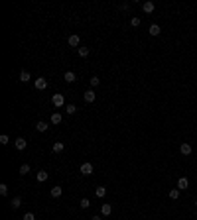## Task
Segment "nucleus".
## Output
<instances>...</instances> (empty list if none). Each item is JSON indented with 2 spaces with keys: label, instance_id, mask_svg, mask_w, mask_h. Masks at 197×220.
<instances>
[{
  "label": "nucleus",
  "instance_id": "f257e3e1",
  "mask_svg": "<svg viewBox=\"0 0 197 220\" xmlns=\"http://www.w3.org/2000/svg\"><path fill=\"white\" fill-rule=\"evenodd\" d=\"M51 102H53V106L61 108L63 104H65V96H63V95H53V96H51Z\"/></svg>",
  "mask_w": 197,
  "mask_h": 220
},
{
  "label": "nucleus",
  "instance_id": "f03ea898",
  "mask_svg": "<svg viewBox=\"0 0 197 220\" xmlns=\"http://www.w3.org/2000/svg\"><path fill=\"white\" fill-rule=\"evenodd\" d=\"M83 98H85V102H95V98H97L95 91H93V88H89V91H85Z\"/></svg>",
  "mask_w": 197,
  "mask_h": 220
},
{
  "label": "nucleus",
  "instance_id": "7ed1b4c3",
  "mask_svg": "<svg viewBox=\"0 0 197 220\" xmlns=\"http://www.w3.org/2000/svg\"><path fill=\"white\" fill-rule=\"evenodd\" d=\"M36 88H38V91H46V88H47V81L46 79H43V77H40V79H36Z\"/></svg>",
  "mask_w": 197,
  "mask_h": 220
},
{
  "label": "nucleus",
  "instance_id": "20e7f679",
  "mask_svg": "<svg viewBox=\"0 0 197 220\" xmlns=\"http://www.w3.org/2000/svg\"><path fill=\"white\" fill-rule=\"evenodd\" d=\"M81 173H83V175H93V165H91V163H83V165H81Z\"/></svg>",
  "mask_w": 197,
  "mask_h": 220
},
{
  "label": "nucleus",
  "instance_id": "39448f33",
  "mask_svg": "<svg viewBox=\"0 0 197 220\" xmlns=\"http://www.w3.org/2000/svg\"><path fill=\"white\" fill-rule=\"evenodd\" d=\"M67 42H69V45H71V47H77V45H79V42H81V38L77 36V33H73V36H69Z\"/></svg>",
  "mask_w": 197,
  "mask_h": 220
},
{
  "label": "nucleus",
  "instance_id": "423d86ee",
  "mask_svg": "<svg viewBox=\"0 0 197 220\" xmlns=\"http://www.w3.org/2000/svg\"><path fill=\"white\" fill-rule=\"evenodd\" d=\"M187 187H189L187 177H180V179H177V189H180V191H181V189H187Z\"/></svg>",
  "mask_w": 197,
  "mask_h": 220
},
{
  "label": "nucleus",
  "instance_id": "0eeeda50",
  "mask_svg": "<svg viewBox=\"0 0 197 220\" xmlns=\"http://www.w3.org/2000/svg\"><path fill=\"white\" fill-rule=\"evenodd\" d=\"M63 79L67 81V83H75V81H77V77H75V73H73V71H67V73L63 75Z\"/></svg>",
  "mask_w": 197,
  "mask_h": 220
},
{
  "label": "nucleus",
  "instance_id": "6e6552de",
  "mask_svg": "<svg viewBox=\"0 0 197 220\" xmlns=\"http://www.w3.org/2000/svg\"><path fill=\"white\" fill-rule=\"evenodd\" d=\"M154 8H156L154 2H144V6H142V10H144L146 14H152V12H154Z\"/></svg>",
  "mask_w": 197,
  "mask_h": 220
},
{
  "label": "nucleus",
  "instance_id": "1a4fd4ad",
  "mask_svg": "<svg viewBox=\"0 0 197 220\" xmlns=\"http://www.w3.org/2000/svg\"><path fill=\"white\" fill-rule=\"evenodd\" d=\"M61 122H63V116H61L59 112H53V114H51V124H61Z\"/></svg>",
  "mask_w": 197,
  "mask_h": 220
},
{
  "label": "nucleus",
  "instance_id": "9d476101",
  "mask_svg": "<svg viewBox=\"0 0 197 220\" xmlns=\"http://www.w3.org/2000/svg\"><path fill=\"white\" fill-rule=\"evenodd\" d=\"M10 206H12L14 210H16V208H20V206H22V197H14L12 203H10Z\"/></svg>",
  "mask_w": 197,
  "mask_h": 220
},
{
  "label": "nucleus",
  "instance_id": "9b49d317",
  "mask_svg": "<svg viewBox=\"0 0 197 220\" xmlns=\"http://www.w3.org/2000/svg\"><path fill=\"white\" fill-rule=\"evenodd\" d=\"M61 195H63V189L59 187V185H57V187H53V189H51V197H53V199H59Z\"/></svg>",
  "mask_w": 197,
  "mask_h": 220
},
{
  "label": "nucleus",
  "instance_id": "f8f14e48",
  "mask_svg": "<svg viewBox=\"0 0 197 220\" xmlns=\"http://www.w3.org/2000/svg\"><path fill=\"white\" fill-rule=\"evenodd\" d=\"M14 144H16V147H18V150H26V145H28V141H26L24 138H18V140L14 141Z\"/></svg>",
  "mask_w": 197,
  "mask_h": 220
},
{
  "label": "nucleus",
  "instance_id": "ddd939ff",
  "mask_svg": "<svg viewBox=\"0 0 197 220\" xmlns=\"http://www.w3.org/2000/svg\"><path fill=\"white\" fill-rule=\"evenodd\" d=\"M180 151L183 155H189V153H191V145H189V144H181L180 145Z\"/></svg>",
  "mask_w": 197,
  "mask_h": 220
},
{
  "label": "nucleus",
  "instance_id": "4468645a",
  "mask_svg": "<svg viewBox=\"0 0 197 220\" xmlns=\"http://www.w3.org/2000/svg\"><path fill=\"white\" fill-rule=\"evenodd\" d=\"M148 32H150V36H160V32H162V29H160V26H158V24H152Z\"/></svg>",
  "mask_w": 197,
  "mask_h": 220
},
{
  "label": "nucleus",
  "instance_id": "2eb2a0df",
  "mask_svg": "<svg viewBox=\"0 0 197 220\" xmlns=\"http://www.w3.org/2000/svg\"><path fill=\"white\" fill-rule=\"evenodd\" d=\"M47 177H49V175H47V171H43V169H42V171H40V173H38V175H36V179H38V181H40V183H43V181H47Z\"/></svg>",
  "mask_w": 197,
  "mask_h": 220
},
{
  "label": "nucleus",
  "instance_id": "dca6fc26",
  "mask_svg": "<svg viewBox=\"0 0 197 220\" xmlns=\"http://www.w3.org/2000/svg\"><path fill=\"white\" fill-rule=\"evenodd\" d=\"M110 212H113V206H110V204H103L101 206V214L103 216H109Z\"/></svg>",
  "mask_w": 197,
  "mask_h": 220
},
{
  "label": "nucleus",
  "instance_id": "f3484780",
  "mask_svg": "<svg viewBox=\"0 0 197 220\" xmlns=\"http://www.w3.org/2000/svg\"><path fill=\"white\" fill-rule=\"evenodd\" d=\"M63 150H65V145H63L61 141H55V144H53V151H55V153H61Z\"/></svg>",
  "mask_w": 197,
  "mask_h": 220
},
{
  "label": "nucleus",
  "instance_id": "a211bd4d",
  "mask_svg": "<svg viewBox=\"0 0 197 220\" xmlns=\"http://www.w3.org/2000/svg\"><path fill=\"white\" fill-rule=\"evenodd\" d=\"M30 79H32V75H30L28 71H22V73H20V81H22V83H28Z\"/></svg>",
  "mask_w": 197,
  "mask_h": 220
},
{
  "label": "nucleus",
  "instance_id": "6ab92c4d",
  "mask_svg": "<svg viewBox=\"0 0 197 220\" xmlns=\"http://www.w3.org/2000/svg\"><path fill=\"white\" fill-rule=\"evenodd\" d=\"M47 128H49V126H47V124H46V122H43V120H42V122H38V124H36V130H38V132H46Z\"/></svg>",
  "mask_w": 197,
  "mask_h": 220
},
{
  "label": "nucleus",
  "instance_id": "aec40b11",
  "mask_svg": "<svg viewBox=\"0 0 197 220\" xmlns=\"http://www.w3.org/2000/svg\"><path fill=\"white\" fill-rule=\"evenodd\" d=\"M95 195L99 197V199H103V197L106 195V187H97V191H95Z\"/></svg>",
  "mask_w": 197,
  "mask_h": 220
},
{
  "label": "nucleus",
  "instance_id": "412c9836",
  "mask_svg": "<svg viewBox=\"0 0 197 220\" xmlns=\"http://www.w3.org/2000/svg\"><path fill=\"white\" fill-rule=\"evenodd\" d=\"M170 199H173V200L180 199V189H172V191H170Z\"/></svg>",
  "mask_w": 197,
  "mask_h": 220
},
{
  "label": "nucleus",
  "instance_id": "4be33fe9",
  "mask_svg": "<svg viewBox=\"0 0 197 220\" xmlns=\"http://www.w3.org/2000/svg\"><path fill=\"white\" fill-rule=\"evenodd\" d=\"M65 110H67V114H75L77 112V106H75V104H67Z\"/></svg>",
  "mask_w": 197,
  "mask_h": 220
},
{
  "label": "nucleus",
  "instance_id": "5701e85b",
  "mask_svg": "<svg viewBox=\"0 0 197 220\" xmlns=\"http://www.w3.org/2000/svg\"><path fill=\"white\" fill-rule=\"evenodd\" d=\"M79 206H81V208H89V206H91V200H89V199H81Z\"/></svg>",
  "mask_w": 197,
  "mask_h": 220
},
{
  "label": "nucleus",
  "instance_id": "b1692460",
  "mask_svg": "<svg viewBox=\"0 0 197 220\" xmlns=\"http://www.w3.org/2000/svg\"><path fill=\"white\" fill-rule=\"evenodd\" d=\"M28 173H30V165H28V163H24V165L20 167V175H28Z\"/></svg>",
  "mask_w": 197,
  "mask_h": 220
},
{
  "label": "nucleus",
  "instance_id": "393cba45",
  "mask_svg": "<svg viewBox=\"0 0 197 220\" xmlns=\"http://www.w3.org/2000/svg\"><path fill=\"white\" fill-rule=\"evenodd\" d=\"M0 195H8V185H6V183L0 185Z\"/></svg>",
  "mask_w": 197,
  "mask_h": 220
},
{
  "label": "nucleus",
  "instance_id": "a878e982",
  "mask_svg": "<svg viewBox=\"0 0 197 220\" xmlns=\"http://www.w3.org/2000/svg\"><path fill=\"white\" fill-rule=\"evenodd\" d=\"M79 55L81 57H87L89 55V47H79Z\"/></svg>",
  "mask_w": 197,
  "mask_h": 220
},
{
  "label": "nucleus",
  "instance_id": "bb28decb",
  "mask_svg": "<svg viewBox=\"0 0 197 220\" xmlns=\"http://www.w3.org/2000/svg\"><path fill=\"white\" fill-rule=\"evenodd\" d=\"M99 83H101L99 77H91V87H99Z\"/></svg>",
  "mask_w": 197,
  "mask_h": 220
},
{
  "label": "nucleus",
  "instance_id": "cd10ccee",
  "mask_svg": "<svg viewBox=\"0 0 197 220\" xmlns=\"http://www.w3.org/2000/svg\"><path fill=\"white\" fill-rule=\"evenodd\" d=\"M22 220H36V216H34V212H26Z\"/></svg>",
  "mask_w": 197,
  "mask_h": 220
},
{
  "label": "nucleus",
  "instance_id": "c85d7f7f",
  "mask_svg": "<svg viewBox=\"0 0 197 220\" xmlns=\"http://www.w3.org/2000/svg\"><path fill=\"white\" fill-rule=\"evenodd\" d=\"M0 144H2V145L8 144V136H6V134H2V136H0Z\"/></svg>",
  "mask_w": 197,
  "mask_h": 220
},
{
  "label": "nucleus",
  "instance_id": "c756f323",
  "mask_svg": "<svg viewBox=\"0 0 197 220\" xmlns=\"http://www.w3.org/2000/svg\"><path fill=\"white\" fill-rule=\"evenodd\" d=\"M130 24L134 26V28H138V26H140V18H132V20H130Z\"/></svg>",
  "mask_w": 197,
  "mask_h": 220
},
{
  "label": "nucleus",
  "instance_id": "7c9ffc66",
  "mask_svg": "<svg viewBox=\"0 0 197 220\" xmlns=\"http://www.w3.org/2000/svg\"><path fill=\"white\" fill-rule=\"evenodd\" d=\"M91 220H103V218H101V216H93Z\"/></svg>",
  "mask_w": 197,
  "mask_h": 220
},
{
  "label": "nucleus",
  "instance_id": "2f4dec72",
  "mask_svg": "<svg viewBox=\"0 0 197 220\" xmlns=\"http://www.w3.org/2000/svg\"><path fill=\"white\" fill-rule=\"evenodd\" d=\"M195 206H197V200H195Z\"/></svg>",
  "mask_w": 197,
  "mask_h": 220
}]
</instances>
